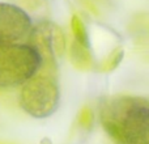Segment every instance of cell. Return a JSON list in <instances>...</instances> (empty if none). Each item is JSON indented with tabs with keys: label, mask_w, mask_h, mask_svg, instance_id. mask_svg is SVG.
Wrapping results in <instances>:
<instances>
[{
	"label": "cell",
	"mask_w": 149,
	"mask_h": 144,
	"mask_svg": "<svg viewBox=\"0 0 149 144\" xmlns=\"http://www.w3.org/2000/svg\"><path fill=\"white\" fill-rule=\"evenodd\" d=\"M103 130L116 144H149V103L147 98L120 96L101 108Z\"/></svg>",
	"instance_id": "obj_1"
},
{
	"label": "cell",
	"mask_w": 149,
	"mask_h": 144,
	"mask_svg": "<svg viewBox=\"0 0 149 144\" xmlns=\"http://www.w3.org/2000/svg\"><path fill=\"white\" fill-rule=\"evenodd\" d=\"M41 67V57L29 43L0 46V88L22 85Z\"/></svg>",
	"instance_id": "obj_2"
},
{
	"label": "cell",
	"mask_w": 149,
	"mask_h": 144,
	"mask_svg": "<svg viewBox=\"0 0 149 144\" xmlns=\"http://www.w3.org/2000/svg\"><path fill=\"white\" fill-rule=\"evenodd\" d=\"M60 90L54 76L36 73L21 87L20 105L24 111L34 118H47L56 111Z\"/></svg>",
	"instance_id": "obj_3"
},
{
	"label": "cell",
	"mask_w": 149,
	"mask_h": 144,
	"mask_svg": "<svg viewBox=\"0 0 149 144\" xmlns=\"http://www.w3.org/2000/svg\"><path fill=\"white\" fill-rule=\"evenodd\" d=\"M29 45L39 54L42 66L47 70H55L58 62L65 54V37L58 25L50 21H42L29 31Z\"/></svg>",
	"instance_id": "obj_4"
},
{
	"label": "cell",
	"mask_w": 149,
	"mask_h": 144,
	"mask_svg": "<svg viewBox=\"0 0 149 144\" xmlns=\"http://www.w3.org/2000/svg\"><path fill=\"white\" fill-rule=\"evenodd\" d=\"M31 29V18L15 4L0 3V46L20 42Z\"/></svg>",
	"instance_id": "obj_5"
},
{
	"label": "cell",
	"mask_w": 149,
	"mask_h": 144,
	"mask_svg": "<svg viewBox=\"0 0 149 144\" xmlns=\"http://www.w3.org/2000/svg\"><path fill=\"white\" fill-rule=\"evenodd\" d=\"M70 58L73 67L81 71H89L93 66V57L90 52V47L84 46L77 41H73L71 45Z\"/></svg>",
	"instance_id": "obj_6"
},
{
	"label": "cell",
	"mask_w": 149,
	"mask_h": 144,
	"mask_svg": "<svg viewBox=\"0 0 149 144\" xmlns=\"http://www.w3.org/2000/svg\"><path fill=\"white\" fill-rule=\"evenodd\" d=\"M71 29L74 36V41H77L79 43L84 45V46L90 47V41H89V36H88L86 28H85L82 20L79 16L73 15L72 20H71Z\"/></svg>",
	"instance_id": "obj_7"
},
{
	"label": "cell",
	"mask_w": 149,
	"mask_h": 144,
	"mask_svg": "<svg viewBox=\"0 0 149 144\" xmlns=\"http://www.w3.org/2000/svg\"><path fill=\"white\" fill-rule=\"evenodd\" d=\"M123 50L122 49H115L113 51V54L107 58V60L105 62V66H103V71H113L115 70L119 66V63L123 59Z\"/></svg>",
	"instance_id": "obj_8"
},
{
	"label": "cell",
	"mask_w": 149,
	"mask_h": 144,
	"mask_svg": "<svg viewBox=\"0 0 149 144\" xmlns=\"http://www.w3.org/2000/svg\"><path fill=\"white\" fill-rule=\"evenodd\" d=\"M93 121V113L89 108H84L82 111L80 113V123L84 127H89Z\"/></svg>",
	"instance_id": "obj_9"
}]
</instances>
